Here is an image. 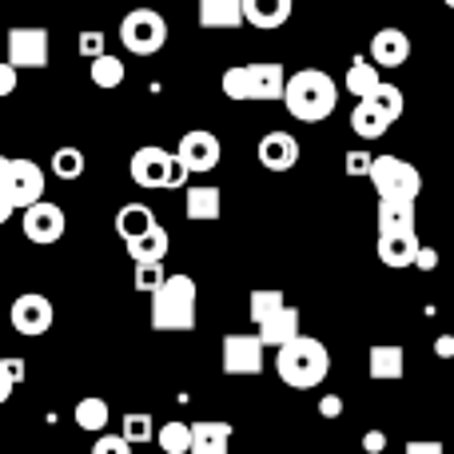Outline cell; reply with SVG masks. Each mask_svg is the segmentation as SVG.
<instances>
[{"instance_id":"cb8c5ba5","label":"cell","mask_w":454,"mask_h":454,"mask_svg":"<svg viewBox=\"0 0 454 454\" xmlns=\"http://www.w3.org/2000/svg\"><path fill=\"white\" fill-rule=\"evenodd\" d=\"M415 231V204L411 200H379V235Z\"/></svg>"},{"instance_id":"52a82bcc","label":"cell","mask_w":454,"mask_h":454,"mask_svg":"<svg viewBox=\"0 0 454 454\" xmlns=\"http://www.w3.org/2000/svg\"><path fill=\"white\" fill-rule=\"evenodd\" d=\"M120 40L132 56H156L168 44V20L156 8H132L120 20Z\"/></svg>"},{"instance_id":"f546056e","label":"cell","mask_w":454,"mask_h":454,"mask_svg":"<svg viewBox=\"0 0 454 454\" xmlns=\"http://www.w3.org/2000/svg\"><path fill=\"white\" fill-rule=\"evenodd\" d=\"M363 100H371V104H375V108L383 112V116L391 120V124L403 116V112H407V100H403V92H399V88H395V84H387V80H379V84H375V92H371V96H363Z\"/></svg>"},{"instance_id":"2e32d148","label":"cell","mask_w":454,"mask_h":454,"mask_svg":"<svg viewBox=\"0 0 454 454\" xmlns=\"http://www.w3.org/2000/svg\"><path fill=\"white\" fill-rule=\"evenodd\" d=\"M407 371V355H403L399 343H375L367 351V375L375 383H391V379H403Z\"/></svg>"},{"instance_id":"83f0119b","label":"cell","mask_w":454,"mask_h":454,"mask_svg":"<svg viewBox=\"0 0 454 454\" xmlns=\"http://www.w3.org/2000/svg\"><path fill=\"white\" fill-rule=\"evenodd\" d=\"M88 76H92V84L96 88H104V92H112V88H120L124 84V76H128V68H124V60H116V56L112 52H100L92 60V72H88Z\"/></svg>"},{"instance_id":"484cf974","label":"cell","mask_w":454,"mask_h":454,"mask_svg":"<svg viewBox=\"0 0 454 454\" xmlns=\"http://www.w3.org/2000/svg\"><path fill=\"white\" fill-rule=\"evenodd\" d=\"M152 223H156V212H152L148 204H124V207L116 212V235H120L124 243L136 239V235H144Z\"/></svg>"},{"instance_id":"60d3db41","label":"cell","mask_w":454,"mask_h":454,"mask_svg":"<svg viewBox=\"0 0 454 454\" xmlns=\"http://www.w3.org/2000/svg\"><path fill=\"white\" fill-rule=\"evenodd\" d=\"M12 92H16V68L8 60H0V100L12 96Z\"/></svg>"},{"instance_id":"e0dca14e","label":"cell","mask_w":454,"mask_h":454,"mask_svg":"<svg viewBox=\"0 0 454 454\" xmlns=\"http://www.w3.org/2000/svg\"><path fill=\"white\" fill-rule=\"evenodd\" d=\"M291 8H295V0H243V20L271 32L291 20Z\"/></svg>"},{"instance_id":"9a60e30c","label":"cell","mask_w":454,"mask_h":454,"mask_svg":"<svg viewBox=\"0 0 454 454\" xmlns=\"http://www.w3.org/2000/svg\"><path fill=\"white\" fill-rule=\"evenodd\" d=\"M255 156L267 172H291V168L299 164V140L291 132H267L263 140H259Z\"/></svg>"},{"instance_id":"d6a6232c","label":"cell","mask_w":454,"mask_h":454,"mask_svg":"<svg viewBox=\"0 0 454 454\" xmlns=\"http://www.w3.org/2000/svg\"><path fill=\"white\" fill-rule=\"evenodd\" d=\"M52 172L60 180H80L84 176V152L80 148H56L52 152Z\"/></svg>"},{"instance_id":"30bf717a","label":"cell","mask_w":454,"mask_h":454,"mask_svg":"<svg viewBox=\"0 0 454 454\" xmlns=\"http://www.w3.org/2000/svg\"><path fill=\"white\" fill-rule=\"evenodd\" d=\"M8 64L20 68H48V32L44 28H12L8 32Z\"/></svg>"},{"instance_id":"8fae6325","label":"cell","mask_w":454,"mask_h":454,"mask_svg":"<svg viewBox=\"0 0 454 454\" xmlns=\"http://www.w3.org/2000/svg\"><path fill=\"white\" fill-rule=\"evenodd\" d=\"M24 235H28L32 243H40V247H48V243H56L64 235V227H68V220H64V207L48 204V200H36V204L24 207Z\"/></svg>"},{"instance_id":"7a4b0ae2","label":"cell","mask_w":454,"mask_h":454,"mask_svg":"<svg viewBox=\"0 0 454 454\" xmlns=\"http://www.w3.org/2000/svg\"><path fill=\"white\" fill-rule=\"evenodd\" d=\"M283 104H287V112L295 120L319 124V120H327L331 112H335L339 88L323 68H299V72H291L287 84H283Z\"/></svg>"},{"instance_id":"e575fe53","label":"cell","mask_w":454,"mask_h":454,"mask_svg":"<svg viewBox=\"0 0 454 454\" xmlns=\"http://www.w3.org/2000/svg\"><path fill=\"white\" fill-rule=\"evenodd\" d=\"M164 263H136V275H132V283H136V291H144V295H152V291L164 283Z\"/></svg>"},{"instance_id":"d6986e66","label":"cell","mask_w":454,"mask_h":454,"mask_svg":"<svg viewBox=\"0 0 454 454\" xmlns=\"http://www.w3.org/2000/svg\"><path fill=\"white\" fill-rule=\"evenodd\" d=\"M231 447V423L212 419V423H192V447L188 454H227Z\"/></svg>"},{"instance_id":"8d00e7d4","label":"cell","mask_w":454,"mask_h":454,"mask_svg":"<svg viewBox=\"0 0 454 454\" xmlns=\"http://www.w3.org/2000/svg\"><path fill=\"white\" fill-rule=\"evenodd\" d=\"M92 454H132V447L124 442V434H104L100 431V439H96Z\"/></svg>"},{"instance_id":"7bdbcfd3","label":"cell","mask_w":454,"mask_h":454,"mask_svg":"<svg viewBox=\"0 0 454 454\" xmlns=\"http://www.w3.org/2000/svg\"><path fill=\"white\" fill-rule=\"evenodd\" d=\"M363 450H367V454H383L387 450V434L383 431H367V434H363Z\"/></svg>"},{"instance_id":"f907efd6","label":"cell","mask_w":454,"mask_h":454,"mask_svg":"<svg viewBox=\"0 0 454 454\" xmlns=\"http://www.w3.org/2000/svg\"><path fill=\"white\" fill-rule=\"evenodd\" d=\"M450 419H454V411H450Z\"/></svg>"},{"instance_id":"ba28073f","label":"cell","mask_w":454,"mask_h":454,"mask_svg":"<svg viewBox=\"0 0 454 454\" xmlns=\"http://www.w3.org/2000/svg\"><path fill=\"white\" fill-rule=\"evenodd\" d=\"M220 156H223V144H220V136L207 132V128L184 132L180 148H176V160H180L192 176L196 172H215V168H220Z\"/></svg>"},{"instance_id":"d590c367","label":"cell","mask_w":454,"mask_h":454,"mask_svg":"<svg viewBox=\"0 0 454 454\" xmlns=\"http://www.w3.org/2000/svg\"><path fill=\"white\" fill-rule=\"evenodd\" d=\"M104 44H108V36H104L100 28L80 32V56H84V60H96V56L104 52Z\"/></svg>"},{"instance_id":"f1b7e54d","label":"cell","mask_w":454,"mask_h":454,"mask_svg":"<svg viewBox=\"0 0 454 454\" xmlns=\"http://www.w3.org/2000/svg\"><path fill=\"white\" fill-rule=\"evenodd\" d=\"M76 427L88 434H100L104 427H108V403L100 399V395H88V399L76 403Z\"/></svg>"},{"instance_id":"836d02e7","label":"cell","mask_w":454,"mask_h":454,"mask_svg":"<svg viewBox=\"0 0 454 454\" xmlns=\"http://www.w3.org/2000/svg\"><path fill=\"white\" fill-rule=\"evenodd\" d=\"M283 303H287V295H283V291H275V287L271 291H267V287L251 291V323L259 327V323H263L271 311H279Z\"/></svg>"},{"instance_id":"277c9868","label":"cell","mask_w":454,"mask_h":454,"mask_svg":"<svg viewBox=\"0 0 454 454\" xmlns=\"http://www.w3.org/2000/svg\"><path fill=\"white\" fill-rule=\"evenodd\" d=\"M223 96L227 100H283V84H287V68L279 60H259V64H235L223 72Z\"/></svg>"},{"instance_id":"f35d334b","label":"cell","mask_w":454,"mask_h":454,"mask_svg":"<svg viewBox=\"0 0 454 454\" xmlns=\"http://www.w3.org/2000/svg\"><path fill=\"white\" fill-rule=\"evenodd\" d=\"M411 267H419V271H434V267H439V251L427 247V243H419L415 263H411Z\"/></svg>"},{"instance_id":"44dd1931","label":"cell","mask_w":454,"mask_h":454,"mask_svg":"<svg viewBox=\"0 0 454 454\" xmlns=\"http://www.w3.org/2000/svg\"><path fill=\"white\" fill-rule=\"evenodd\" d=\"M415 251H419V235L415 231H391V235H379V259L383 267H411L415 263Z\"/></svg>"},{"instance_id":"ee69618b","label":"cell","mask_w":454,"mask_h":454,"mask_svg":"<svg viewBox=\"0 0 454 454\" xmlns=\"http://www.w3.org/2000/svg\"><path fill=\"white\" fill-rule=\"evenodd\" d=\"M188 176H192L188 168H184L180 160L172 156V172H168V188H184V184H188Z\"/></svg>"},{"instance_id":"ac0fdd59","label":"cell","mask_w":454,"mask_h":454,"mask_svg":"<svg viewBox=\"0 0 454 454\" xmlns=\"http://www.w3.org/2000/svg\"><path fill=\"white\" fill-rule=\"evenodd\" d=\"M295 335H299V311L291 303H283L279 311H271L263 323H259V343L263 347H283Z\"/></svg>"},{"instance_id":"5bb4252c","label":"cell","mask_w":454,"mask_h":454,"mask_svg":"<svg viewBox=\"0 0 454 454\" xmlns=\"http://www.w3.org/2000/svg\"><path fill=\"white\" fill-rule=\"evenodd\" d=\"M411 60V36L403 28H379L371 36V64L375 68H403Z\"/></svg>"},{"instance_id":"1f68e13d","label":"cell","mask_w":454,"mask_h":454,"mask_svg":"<svg viewBox=\"0 0 454 454\" xmlns=\"http://www.w3.org/2000/svg\"><path fill=\"white\" fill-rule=\"evenodd\" d=\"M124 442L128 447H140V442H152L156 439V423H152V415H140V411H132V415H124Z\"/></svg>"},{"instance_id":"bcb514c9","label":"cell","mask_w":454,"mask_h":454,"mask_svg":"<svg viewBox=\"0 0 454 454\" xmlns=\"http://www.w3.org/2000/svg\"><path fill=\"white\" fill-rule=\"evenodd\" d=\"M434 355H439V359H454V335H439V339H434Z\"/></svg>"},{"instance_id":"7402d4cb","label":"cell","mask_w":454,"mask_h":454,"mask_svg":"<svg viewBox=\"0 0 454 454\" xmlns=\"http://www.w3.org/2000/svg\"><path fill=\"white\" fill-rule=\"evenodd\" d=\"M200 28H235L243 24V0H196Z\"/></svg>"},{"instance_id":"ab89813d","label":"cell","mask_w":454,"mask_h":454,"mask_svg":"<svg viewBox=\"0 0 454 454\" xmlns=\"http://www.w3.org/2000/svg\"><path fill=\"white\" fill-rule=\"evenodd\" d=\"M403 454H447V447H442L439 439H415L403 447Z\"/></svg>"},{"instance_id":"6da1fadb","label":"cell","mask_w":454,"mask_h":454,"mask_svg":"<svg viewBox=\"0 0 454 454\" xmlns=\"http://www.w3.org/2000/svg\"><path fill=\"white\" fill-rule=\"evenodd\" d=\"M327 371H331L327 347L319 339L303 335V331L295 339H287L283 347H275V375L287 387H295V391H315L327 379Z\"/></svg>"},{"instance_id":"3957f363","label":"cell","mask_w":454,"mask_h":454,"mask_svg":"<svg viewBox=\"0 0 454 454\" xmlns=\"http://www.w3.org/2000/svg\"><path fill=\"white\" fill-rule=\"evenodd\" d=\"M196 303H200V287L192 275H184V271L164 275V283L152 291V327L192 331L196 327Z\"/></svg>"},{"instance_id":"7c38bea8","label":"cell","mask_w":454,"mask_h":454,"mask_svg":"<svg viewBox=\"0 0 454 454\" xmlns=\"http://www.w3.org/2000/svg\"><path fill=\"white\" fill-rule=\"evenodd\" d=\"M128 172H132V184L136 188H168V172H172V152L168 148H156V144H148V148H136L132 164H128Z\"/></svg>"},{"instance_id":"c3c4849f","label":"cell","mask_w":454,"mask_h":454,"mask_svg":"<svg viewBox=\"0 0 454 454\" xmlns=\"http://www.w3.org/2000/svg\"><path fill=\"white\" fill-rule=\"evenodd\" d=\"M12 212H16V207L8 204V196H4V192H0V227H4L8 220H12Z\"/></svg>"},{"instance_id":"603a6c76","label":"cell","mask_w":454,"mask_h":454,"mask_svg":"<svg viewBox=\"0 0 454 454\" xmlns=\"http://www.w3.org/2000/svg\"><path fill=\"white\" fill-rule=\"evenodd\" d=\"M168 247H172V239H168V231L160 223H152L144 235H136V239H128V255H132V263H164Z\"/></svg>"},{"instance_id":"9c48e42d","label":"cell","mask_w":454,"mask_h":454,"mask_svg":"<svg viewBox=\"0 0 454 454\" xmlns=\"http://www.w3.org/2000/svg\"><path fill=\"white\" fill-rule=\"evenodd\" d=\"M263 351L259 335H223V375H263Z\"/></svg>"},{"instance_id":"8992f818","label":"cell","mask_w":454,"mask_h":454,"mask_svg":"<svg viewBox=\"0 0 454 454\" xmlns=\"http://www.w3.org/2000/svg\"><path fill=\"white\" fill-rule=\"evenodd\" d=\"M0 192L8 196V204L24 212L28 204L44 200V168L36 160L0 156Z\"/></svg>"},{"instance_id":"4316f807","label":"cell","mask_w":454,"mask_h":454,"mask_svg":"<svg viewBox=\"0 0 454 454\" xmlns=\"http://www.w3.org/2000/svg\"><path fill=\"white\" fill-rule=\"evenodd\" d=\"M379 80H383V76H379V68H375V64H371L367 56H355V60H351V68H347V76H343V88L355 96V100H363V96H371V92H375V84H379Z\"/></svg>"},{"instance_id":"b9f144b4","label":"cell","mask_w":454,"mask_h":454,"mask_svg":"<svg viewBox=\"0 0 454 454\" xmlns=\"http://www.w3.org/2000/svg\"><path fill=\"white\" fill-rule=\"evenodd\" d=\"M319 415L323 419H339V415H343V399H339V395H323V399H319Z\"/></svg>"},{"instance_id":"681fc988","label":"cell","mask_w":454,"mask_h":454,"mask_svg":"<svg viewBox=\"0 0 454 454\" xmlns=\"http://www.w3.org/2000/svg\"><path fill=\"white\" fill-rule=\"evenodd\" d=\"M442 4H447V8H454V0H442Z\"/></svg>"},{"instance_id":"ffe728a7","label":"cell","mask_w":454,"mask_h":454,"mask_svg":"<svg viewBox=\"0 0 454 454\" xmlns=\"http://www.w3.org/2000/svg\"><path fill=\"white\" fill-rule=\"evenodd\" d=\"M184 212H188L192 223H212L223 215V196L212 184H200V188H188V200H184Z\"/></svg>"},{"instance_id":"5b68a950","label":"cell","mask_w":454,"mask_h":454,"mask_svg":"<svg viewBox=\"0 0 454 454\" xmlns=\"http://www.w3.org/2000/svg\"><path fill=\"white\" fill-rule=\"evenodd\" d=\"M367 180L375 184L379 200H411L415 204L419 192H423V176L411 160H399V156H375L371 160V172Z\"/></svg>"},{"instance_id":"4dcf8cb0","label":"cell","mask_w":454,"mask_h":454,"mask_svg":"<svg viewBox=\"0 0 454 454\" xmlns=\"http://www.w3.org/2000/svg\"><path fill=\"white\" fill-rule=\"evenodd\" d=\"M156 442H160V450H164V454H188V447H192V423L172 419V423L160 427Z\"/></svg>"},{"instance_id":"d4e9b609","label":"cell","mask_w":454,"mask_h":454,"mask_svg":"<svg viewBox=\"0 0 454 454\" xmlns=\"http://www.w3.org/2000/svg\"><path fill=\"white\" fill-rule=\"evenodd\" d=\"M387 128H391V120H387L371 100H359V104H355V112H351V132L359 136V140H379V136H387Z\"/></svg>"},{"instance_id":"4fadbf2b","label":"cell","mask_w":454,"mask_h":454,"mask_svg":"<svg viewBox=\"0 0 454 454\" xmlns=\"http://www.w3.org/2000/svg\"><path fill=\"white\" fill-rule=\"evenodd\" d=\"M8 319H12V327L20 331V335L36 339V335H44V331L52 327L56 311H52V303H48L44 295H36V291H28V295H20V299H16V303H12V311H8Z\"/></svg>"},{"instance_id":"f6af8a7d","label":"cell","mask_w":454,"mask_h":454,"mask_svg":"<svg viewBox=\"0 0 454 454\" xmlns=\"http://www.w3.org/2000/svg\"><path fill=\"white\" fill-rule=\"evenodd\" d=\"M12 375H8V363L4 359H0V407H4V403H8V395H12Z\"/></svg>"},{"instance_id":"74e56055","label":"cell","mask_w":454,"mask_h":454,"mask_svg":"<svg viewBox=\"0 0 454 454\" xmlns=\"http://www.w3.org/2000/svg\"><path fill=\"white\" fill-rule=\"evenodd\" d=\"M371 152H363V148H355V152H347V160H343V168H347V176H367L371 172Z\"/></svg>"},{"instance_id":"7dc6e473","label":"cell","mask_w":454,"mask_h":454,"mask_svg":"<svg viewBox=\"0 0 454 454\" xmlns=\"http://www.w3.org/2000/svg\"><path fill=\"white\" fill-rule=\"evenodd\" d=\"M8 363V375H12V383H24V359H4Z\"/></svg>"}]
</instances>
